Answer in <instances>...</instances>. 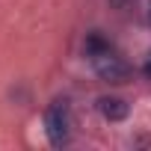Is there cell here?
Listing matches in <instances>:
<instances>
[{
	"label": "cell",
	"mask_w": 151,
	"mask_h": 151,
	"mask_svg": "<svg viewBox=\"0 0 151 151\" xmlns=\"http://www.w3.org/2000/svg\"><path fill=\"white\" fill-rule=\"evenodd\" d=\"M83 53H86L92 71L98 74L101 80H107V83H122L127 74H130V68L124 65V59H122V56L113 50V45H110L104 36H98V33H89V36H86Z\"/></svg>",
	"instance_id": "obj_1"
},
{
	"label": "cell",
	"mask_w": 151,
	"mask_h": 151,
	"mask_svg": "<svg viewBox=\"0 0 151 151\" xmlns=\"http://www.w3.org/2000/svg\"><path fill=\"white\" fill-rule=\"evenodd\" d=\"M45 133L53 148H62L71 142V107L65 98H53L45 110Z\"/></svg>",
	"instance_id": "obj_2"
},
{
	"label": "cell",
	"mask_w": 151,
	"mask_h": 151,
	"mask_svg": "<svg viewBox=\"0 0 151 151\" xmlns=\"http://www.w3.org/2000/svg\"><path fill=\"white\" fill-rule=\"evenodd\" d=\"M98 113H101L107 122H122V119H127L130 107H127V101H124V98L107 95V98H98Z\"/></svg>",
	"instance_id": "obj_3"
},
{
	"label": "cell",
	"mask_w": 151,
	"mask_h": 151,
	"mask_svg": "<svg viewBox=\"0 0 151 151\" xmlns=\"http://www.w3.org/2000/svg\"><path fill=\"white\" fill-rule=\"evenodd\" d=\"M127 3H133V0H110V6H116V9H124Z\"/></svg>",
	"instance_id": "obj_4"
},
{
	"label": "cell",
	"mask_w": 151,
	"mask_h": 151,
	"mask_svg": "<svg viewBox=\"0 0 151 151\" xmlns=\"http://www.w3.org/2000/svg\"><path fill=\"white\" fill-rule=\"evenodd\" d=\"M142 74H145V77H148V80H151V56H148V59H145V65H142Z\"/></svg>",
	"instance_id": "obj_5"
},
{
	"label": "cell",
	"mask_w": 151,
	"mask_h": 151,
	"mask_svg": "<svg viewBox=\"0 0 151 151\" xmlns=\"http://www.w3.org/2000/svg\"><path fill=\"white\" fill-rule=\"evenodd\" d=\"M148 18H151V12H148Z\"/></svg>",
	"instance_id": "obj_6"
}]
</instances>
